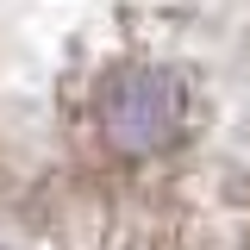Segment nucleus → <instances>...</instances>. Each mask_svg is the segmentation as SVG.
<instances>
[{
	"label": "nucleus",
	"instance_id": "obj_1",
	"mask_svg": "<svg viewBox=\"0 0 250 250\" xmlns=\"http://www.w3.org/2000/svg\"><path fill=\"white\" fill-rule=\"evenodd\" d=\"M182 113H188V88L169 69H119L100 88V131L125 156L169 150L182 138Z\"/></svg>",
	"mask_w": 250,
	"mask_h": 250
}]
</instances>
